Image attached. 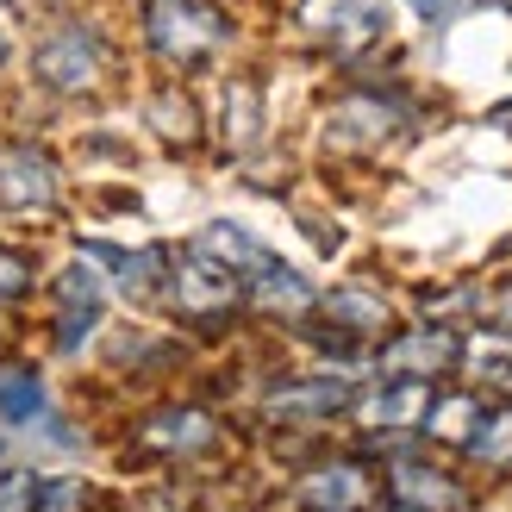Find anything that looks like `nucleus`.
<instances>
[{"label": "nucleus", "mask_w": 512, "mask_h": 512, "mask_svg": "<svg viewBox=\"0 0 512 512\" xmlns=\"http://www.w3.org/2000/svg\"><path fill=\"white\" fill-rule=\"evenodd\" d=\"M469 450H475V456H488V463H506V456H512V406H500V413H481V419H475Z\"/></svg>", "instance_id": "9b49d317"}, {"label": "nucleus", "mask_w": 512, "mask_h": 512, "mask_svg": "<svg viewBox=\"0 0 512 512\" xmlns=\"http://www.w3.org/2000/svg\"><path fill=\"white\" fill-rule=\"evenodd\" d=\"M144 444H157V450H207L213 444V419L207 413H157L144 425Z\"/></svg>", "instance_id": "6e6552de"}, {"label": "nucleus", "mask_w": 512, "mask_h": 512, "mask_svg": "<svg viewBox=\"0 0 512 512\" xmlns=\"http://www.w3.org/2000/svg\"><path fill=\"white\" fill-rule=\"evenodd\" d=\"M100 281H94V269H69L63 275V288H57V344L63 350H75L94 331V319H100Z\"/></svg>", "instance_id": "20e7f679"}, {"label": "nucleus", "mask_w": 512, "mask_h": 512, "mask_svg": "<svg viewBox=\"0 0 512 512\" xmlns=\"http://www.w3.org/2000/svg\"><path fill=\"white\" fill-rule=\"evenodd\" d=\"M450 363H456V350H450V338H444V331L406 338V344L388 356V369H400V375H413V369H450Z\"/></svg>", "instance_id": "9d476101"}, {"label": "nucleus", "mask_w": 512, "mask_h": 512, "mask_svg": "<svg viewBox=\"0 0 512 512\" xmlns=\"http://www.w3.org/2000/svg\"><path fill=\"white\" fill-rule=\"evenodd\" d=\"M7 57H13V44H7V32H0V69H7Z\"/></svg>", "instance_id": "2eb2a0df"}, {"label": "nucleus", "mask_w": 512, "mask_h": 512, "mask_svg": "<svg viewBox=\"0 0 512 512\" xmlns=\"http://www.w3.org/2000/svg\"><path fill=\"white\" fill-rule=\"evenodd\" d=\"M306 25L350 50V44H363V38L381 32V7L375 0H313V7H306Z\"/></svg>", "instance_id": "39448f33"}, {"label": "nucleus", "mask_w": 512, "mask_h": 512, "mask_svg": "<svg viewBox=\"0 0 512 512\" xmlns=\"http://www.w3.org/2000/svg\"><path fill=\"white\" fill-rule=\"evenodd\" d=\"M25 512H82V488H75V481H50L44 500H32Z\"/></svg>", "instance_id": "f8f14e48"}, {"label": "nucleus", "mask_w": 512, "mask_h": 512, "mask_svg": "<svg viewBox=\"0 0 512 512\" xmlns=\"http://www.w3.org/2000/svg\"><path fill=\"white\" fill-rule=\"evenodd\" d=\"M57 200V163L32 144H0V207L44 213Z\"/></svg>", "instance_id": "7ed1b4c3"}, {"label": "nucleus", "mask_w": 512, "mask_h": 512, "mask_svg": "<svg viewBox=\"0 0 512 512\" xmlns=\"http://www.w3.org/2000/svg\"><path fill=\"white\" fill-rule=\"evenodd\" d=\"M413 7H419L425 19H450L456 7H463V0H413Z\"/></svg>", "instance_id": "4468645a"}, {"label": "nucleus", "mask_w": 512, "mask_h": 512, "mask_svg": "<svg viewBox=\"0 0 512 512\" xmlns=\"http://www.w3.org/2000/svg\"><path fill=\"white\" fill-rule=\"evenodd\" d=\"M0 419L13 425H50V400H44V381L32 369H0Z\"/></svg>", "instance_id": "423d86ee"}, {"label": "nucleus", "mask_w": 512, "mask_h": 512, "mask_svg": "<svg viewBox=\"0 0 512 512\" xmlns=\"http://www.w3.org/2000/svg\"><path fill=\"white\" fill-rule=\"evenodd\" d=\"M306 506L313 512H350L356 500L369 494V481H363V469H350V463H331V469H319L313 481H306Z\"/></svg>", "instance_id": "0eeeda50"}, {"label": "nucleus", "mask_w": 512, "mask_h": 512, "mask_svg": "<svg viewBox=\"0 0 512 512\" xmlns=\"http://www.w3.org/2000/svg\"><path fill=\"white\" fill-rule=\"evenodd\" d=\"M25 281H32V269H25L13 250H0V300H19V294H25Z\"/></svg>", "instance_id": "ddd939ff"}, {"label": "nucleus", "mask_w": 512, "mask_h": 512, "mask_svg": "<svg viewBox=\"0 0 512 512\" xmlns=\"http://www.w3.org/2000/svg\"><path fill=\"white\" fill-rule=\"evenodd\" d=\"M32 69H38V82L57 88V94H88L100 82V69H107V44H100L94 25L63 19L57 32L32 50Z\"/></svg>", "instance_id": "f257e3e1"}, {"label": "nucleus", "mask_w": 512, "mask_h": 512, "mask_svg": "<svg viewBox=\"0 0 512 512\" xmlns=\"http://www.w3.org/2000/svg\"><path fill=\"white\" fill-rule=\"evenodd\" d=\"M144 32H150V50H157L163 63H200L207 50H219L225 19L207 0H150Z\"/></svg>", "instance_id": "f03ea898"}, {"label": "nucleus", "mask_w": 512, "mask_h": 512, "mask_svg": "<svg viewBox=\"0 0 512 512\" xmlns=\"http://www.w3.org/2000/svg\"><path fill=\"white\" fill-rule=\"evenodd\" d=\"M394 494L413 500L419 512H425V506H431V512H450L456 500H463V494H456V481H444L438 469H425V463H400V469H394Z\"/></svg>", "instance_id": "1a4fd4ad"}]
</instances>
